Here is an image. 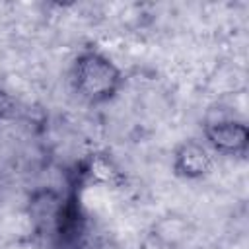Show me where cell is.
Segmentation results:
<instances>
[{
  "instance_id": "obj_1",
  "label": "cell",
  "mask_w": 249,
  "mask_h": 249,
  "mask_svg": "<svg viewBox=\"0 0 249 249\" xmlns=\"http://www.w3.org/2000/svg\"><path fill=\"white\" fill-rule=\"evenodd\" d=\"M72 80L76 91L91 103L111 99L121 88L119 68L107 56L95 51H88L78 56V60L74 62Z\"/></svg>"
},
{
  "instance_id": "obj_2",
  "label": "cell",
  "mask_w": 249,
  "mask_h": 249,
  "mask_svg": "<svg viewBox=\"0 0 249 249\" xmlns=\"http://www.w3.org/2000/svg\"><path fill=\"white\" fill-rule=\"evenodd\" d=\"M208 144L228 156H243L249 142V130L243 123L233 119H218L206 124L204 128Z\"/></svg>"
},
{
  "instance_id": "obj_3",
  "label": "cell",
  "mask_w": 249,
  "mask_h": 249,
  "mask_svg": "<svg viewBox=\"0 0 249 249\" xmlns=\"http://www.w3.org/2000/svg\"><path fill=\"white\" fill-rule=\"evenodd\" d=\"M173 167L181 177L198 179L210 171L212 156L204 146H200L196 142H187L175 152Z\"/></svg>"
}]
</instances>
